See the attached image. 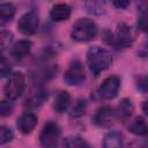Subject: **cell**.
<instances>
[{"label": "cell", "instance_id": "cell-1", "mask_svg": "<svg viewBox=\"0 0 148 148\" xmlns=\"http://www.w3.org/2000/svg\"><path fill=\"white\" fill-rule=\"evenodd\" d=\"M112 60L110 51L101 46H92L87 52V65L95 76L108 69L111 66Z\"/></svg>", "mask_w": 148, "mask_h": 148}, {"label": "cell", "instance_id": "cell-2", "mask_svg": "<svg viewBox=\"0 0 148 148\" xmlns=\"http://www.w3.org/2000/svg\"><path fill=\"white\" fill-rule=\"evenodd\" d=\"M97 25L90 18H80L77 20L72 28L71 36L76 42H88L96 37Z\"/></svg>", "mask_w": 148, "mask_h": 148}, {"label": "cell", "instance_id": "cell-3", "mask_svg": "<svg viewBox=\"0 0 148 148\" xmlns=\"http://www.w3.org/2000/svg\"><path fill=\"white\" fill-rule=\"evenodd\" d=\"M61 135L60 127L53 123L49 121L44 125L39 133V145L42 148H57Z\"/></svg>", "mask_w": 148, "mask_h": 148}, {"label": "cell", "instance_id": "cell-4", "mask_svg": "<svg viewBox=\"0 0 148 148\" xmlns=\"http://www.w3.org/2000/svg\"><path fill=\"white\" fill-rule=\"evenodd\" d=\"M25 89V77L21 72H14L9 75L7 83L5 84L3 91L7 98L17 99Z\"/></svg>", "mask_w": 148, "mask_h": 148}, {"label": "cell", "instance_id": "cell-5", "mask_svg": "<svg viewBox=\"0 0 148 148\" xmlns=\"http://www.w3.org/2000/svg\"><path fill=\"white\" fill-rule=\"evenodd\" d=\"M86 79V74H84V67L82 65V62L77 59L72 60L67 67V69L65 71L64 74V81L68 84V86H77L80 83H82Z\"/></svg>", "mask_w": 148, "mask_h": 148}, {"label": "cell", "instance_id": "cell-6", "mask_svg": "<svg viewBox=\"0 0 148 148\" xmlns=\"http://www.w3.org/2000/svg\"><path fill=\"white\" fill-rule=\"evenodd\" d=\"M38 27H39V17H38V14L34 10L24 13L17 22L18 31L25 36L36 34L38 30Z\"/></svg>", "mask_w": 148, "mask_h": 148}, {"label": "cell", "instance_id": "cell-7", "mask_svg": "<svg viewBox=\"0 0 148 148\" xmlns=\"http://www.w3.org/2000/svg\"><path fill=\"white\" fill-rule=\"evenodd\" d=\"M133 42H134V35L132 29L125 23L118 24L117 31L112 38V44L118 49H125V47H130L133 44Z\"/></svg>", "mask_w": 148, "mask_h": 148}, {"label": "cell", "instance_id": "cell-8", "mask_svg": "<svg viewBox=\"0 0 148 148\" xmlns=\"http://www.w3.org/2000/svg\"><path fill=\"white\" fill-rule=\"evenodd\" d=\"M92 120L98 127L109 128V127L114 125V123H116V120H118V118H117L116 110L113 108L102 106L96 111Z\"/></svg>", "mask_w": 148, "mask_h": 148}, {"label": "cell", "instance_id": "cell-9", "mask_svg": "<svg viewBox=\"0 0 148 148\" xmlns=\"http://www.w3.org/2000/svg\"><path fill=\"white\" fill-rule=\"evenodd\" d=\"M120 88V80L116 75L106 77L98 88V94L103 99H112L118 95Z\"/></svg>", "mask_w": 148, "mask_h": 148}, {"label": "cell", "instance_id": "cell-10", "mask_svg": "<svg viewBox=\"0 0 148 148\" xmlns=\"http://www.w3.org/2000/svg\"><path fill=\"white\" fill-rule=\"evenodd\" d=\"M38 123V118L34 112L27 111L24 113H22L16 121V126L20 130L21 133L23 134H29L34 131V128L36 127Z\"/></svg>", "mask_w": 148, "mask_h": 148}, {"label": "cell", "instance_id": "cell-11", "mask_svg": "<svg viewBox=\"0 0 148 148\" xmlns=\"http://www.w3.org/2000/svg\"><path fill=\"white\" fill-rule=\"evenodd\" d=\"M71 7L67 3H56L50 12V17L54 22L66 21L71 16Z\"/></svg>", "mask_w": 148, "mask_h": 148}, {"label": "cell", "instance_id": "cell-12", "mask_svg": "<svg viewBox=\"0 0 148 148\" xmlns=\"http://www.w3.org/2000/svg\"><path fill=\"white\" fill-rule=\"evenodd\" d=\"M103 148H124V138L120 132L111 131L103 139Z\"/></svg>", "mask_w": 148, "mask_h": 148}, {"label": "cell", "instance_id": "cell-13", "mask_svg": "<svg viewBox=\"0 0 148 148\" xmlns=\"http://www.w3.org/2000/svg\"><path fill=\"white\" fill-rule=\"evenodd\" d=\"M133 111H134V106H133L132 102L128 98H123L120 101V103L118 104V108L116 110L118 120H120L121 123H125L126 120L130 119Z\"/></svg>", "mask_w": 148, "mask_h": 148}, {"label": "cell", "instance_id": "cell-14", "mask_svg": "<svg viewBox=\"0 0 148 148\" xmlns=\"http://www.w3.org/2000/svg\"><path fill=\"white\" fill-rule=\"evenodd\" d=\"M32 43L28 39H21L18 42H16L13 47H12V54L16 58V59H22L24 57H27L30 53Z\"/></svg>", "mask_w": 148, "mask_h": 148}, {"label": "cell", "instance_id": "cell-15", "mask_svg": "<svg viewBox=\"0 0 148 148\" xmlns=\"http://www.w3.org/2000/svg\"><path fill=\"white\" fill-rule=\"evenodd\" d=\"M71 104V95L68 91H59L54 98L53 102V109L58 112V113H62L65 112Z\"/></svg>", "mask_w": 148, "mask_h": 148}, {"label": "cell", "instance_id": "cell-16", "mask_svg": "<svg viewBox=\"0 0 148 148\" xmlns=\"http://www.w3.org/2000/svg\"><path fill=\"white\" fill-rule=\"evenodd\" d=\"M128 131L135 135H146L148 133V124L142 117H135L128 125Z\"/></svg>", "mask_w": 148, "mask_h": 148}, {"label": "cell", "instance_id": "cell-17", "mask_svg": "<svg viewBox=\"0 0 148 148\" xmlns=\"http://www.w3.org/2000/svg\"><path fill=\"white\" fill-rule=\"evenodd\" d=\"M16 8L10 2H1L0 3V22L1 24H6L7 22H10L15 15Z\"/></svg>", "mask_w": 148, "mask_h": 148}, {"label": "cell", "instance_id": "cell-18", "mask_svg": "<svg viewBox=\"0 0 148 148\" xmlns=\"http://www.w3.org/2000/svg\"><path fill=\"white\" fill-rule=\"evenodd\" d=\"M46 98H47V91H45L44 89H37L29 96V98H27V105L31 108L39 106L40 104H43V102Z\"/></svg>", "mask_w": 148, "mask_h": 148}, {"label": "cell", "instance_id": "cell-19", "mask_svg": "<svg viewBox=\"0 0 148 148\" xmlns=\"http://www.w3.org/2000/svg\"><path fill=\"white\" fill-rule=\"evenodd\" d=\"M65 148H91L89 143L80 135H69L64 141Z\"/></svg>", "mask_w": 148, "mask_h": 148}, {"label": "cell", "instance_id": "cell-20", "mask_svg": "<svg viewBox=\"0 0 148 148\" xmlns=\"http://www.w3.org/2000/svg\"><path fill=\"white\" fill-rule=\"evenodd\" d=\"M87 12L95 15H101L105 12V2L103 1H89L84 3Z\"/></svg>", "mask_w": 148, "mask_h": 148}, {"label": "cell", "instance_id": "cell-21", "mask_svg": "<svg viewBox=\"0 0 148 148\" xmlns=\"http://www.w3.org/2000/svg\"><path fill=\"white\" fill-rule=\"evenodd\" d=\"M13 42V34L7 30H2L0 34V45H1V51H5Z\"/></svg>", "mask_w": 148, "mask_h": 148}, {"label": "cell", "instance_id": "cell-22", "mask_svg": "<svg viewBox=\"0 0 148 148\" xmlns=\"http://www.w3.org/2000/svg\"><path fill=\"white\" fill-rule=\"evenodd\" d=\"M14 138V134H13V131L7 127V126H1L0 127V143L1 145H5L7 142H10Z\"/></svg>", "mask_w": 148, "mask_h": 148}, {"label": "cell", "instance_id": "cell-23", "mask_svg": "<svg viewBox=\"0 0 148 148\" xmlns=\"http://www.w3.org/2000/svg\"><path fill=\"white\" fill-rule=\"evenodd\" d=\"M136 24H138V28L141 31L148 34V10L141 12V14H140V16L138 18V23Z\"/></svg>", "mask_w": 148, "mask_h": 148}, {"label": "cell", "instance_id": "cell-24", "mask_svg": "<svg viewBox=\"0 0 148 148\" xmlns=\"http://www.w3.org/2000/svg\"><path fill=\"white\" fill-rule=\"evenodd\" d=\"M84 110H86V103L82 99H79L74 106L72 108V111H71V116L72 117H80L84 113Z\"/></svg>", "mask_w": 148, "mask_h": 148}, {"label": "cell", "instance_id": "cell-25", "mask_svg": "<svg viewBox=\"0 0 148 148\" xmlns=\"http://www.w3.org/2000/svg\"><path fill=\"white\" fill-rule=\"evenodd\" d=\"M12 71V66L9 64V61L7 60V58L5 56H1V62H0V73H1V76L5 77L7 75H10Z\"/></svg>", "mask_w": 148, "mask_h": 148}, {"label": "cell", "instance_id": "cell-26", "mask_svg": "<svg viewBox=\"0 0 148 148\" xmlns=\"http://www.w3.org/2000/svg\"><path fill=\"white\" fill-rule=\"evenodd\" d=\"M13 111V104L9 101H1L0 103V114L2 117H7Z\"/></svg>", "mask_w": 148, "mask_h": 148}, {"label": "cell", "instance_id": "cell-27", "mask_svg": "<svg viewBox=\"0 0 148 148\" xmlns=\"http://www.w3.org/2000/svg\"><path fill=\"white\" fill-rule=\"evenodd\" d=\"M136 88L142 94H147L148 92V75L140 76L138 79V81H136Z\"/></svg>", "mask_w": 148, "mask_h": 148}, {"label": "cell", "instance_id": "cell-28", "mask_svg": "<svg viewBox=\"0 0 148 148\" xmlns=\"http://www.w3.org/2000/svg\"><path fill=\"white\" fill-rule=\"evenodd\" d=\"M113 6H116L117 8H126L130 5V1H113L112 2Z\"/></svg>", "mask_w": 148, "mask_h": 148}, {"label": "cell", "instance_id": "cell-29", "mask_svg": "<svg viewBox=\"0 0 148 148\" xmlns=\"http://www.w3.org/2000/svg\"><path fill=\"white\" fill-rule=\"evenodd\" d=\"M142 110H143V112L148 116V99L143 102V104H142Z\"/></svg>", "mask_w": 148, "mask_h": 148}, {"label": "cell", "instance_id": "cell-30", "mask_svg": "<svg viewBox=\"0 0 148 148\" xmlns=\"http://www.w3.org/2000/svg\"><path fill=\"white\" fill-rule=\"evenodd\" d=\"M146 135H147V140H148V133H147V134H146Z\"/></svg>", "mask_w": 148, "mask_h": 148}]
</instances>
